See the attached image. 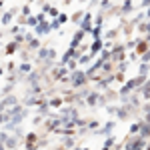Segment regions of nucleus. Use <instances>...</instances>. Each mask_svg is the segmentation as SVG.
I'll return each mask as SVG.
<instances>
[{
    "instance_id": "obj_4",
    "label": "nucleus",
    "mask_w": 150,
    "mask_h": 150,
    "mask_svg": "<svg viewBox=\"0 0 150 150\" xmlns=\"http://www.w3.org/2000/svg\"><path fill=\"white\" fill-rule=\"evenodd\" d=\"M150 44L146 42V40H136V54H140V56H144L146 52H148Z\"/></svg>"
},
{
    "instance_id": "obj_12",
    "label": "nucleus",
    "mask_w": 150,
    "mask_h": 150,
    "mask_svg": "<svg viewBox=\"0 0 150 150\" xmlns=\"http://www.w3.org/2000/svg\"><path fill=\"white\" fill-rule=\"evenodd\" d=\"M140 128H142V122H134V124L130 126V130H128V132H130V136H134V134L138 136V134H140Z\"/></svg>"
},
{
    "instance_id": "obj_13",
    "label": "nucleus",
    "mask_w": 150,
    "mask_h": 150,
    "mask_svg": "<svg viewBox=\"0 0 150 150\" xmlns=\"http://www.w3.org/2000/svg\"><path fill=\"white\" fill-rule=\"evenodd\" d=\"M100 48H102V42H100V40H94L92 46H90V54H96ZM102 50H104V48H102Z\"/></svg>"
},
{
    "instance_id": "obj_8",
    "label": "nucleus",
    "mask_w": 150,
    "mask_h": 150,
    "mask_svg": "<svg viewBox=\"0 0 150 150\" xmlns=\"http://www.w3.org/2000/svg\"><path fill=\"white\" fill-rule=\"evenodd\" d=\"M66 70H68L66 66H58V68H54V78H56V80H66V78H64Z\"/></svg>"
},
{
    "instance_id": "obj_33",
    "label": "nucleus",
    "mask_w": 150,
    "mask_h": 150,
    "mask_svg": "<svg viewBox=\"0 0 150 150\" xmlns=\"http://www.w3.org/2000/svg\"><path fill=\"white\" fill-rule=\"evenodd\" d=\"M146 150H150V146H146Z\"/></svg>"
},
{
    "instance_id": "obj_27",
    "label": "nucleus",
    "mask_w": 150,
    "mask_h": 150,
    "mask_svg": "<svg viewBox=\"0 0 150 150\" xmlns=\"http://www.w3.org/2000/svg\"><path fill=\"white\" fill-rule=\"evenodd\" d=\"M140 58H142V64H148V60H150V50L144 54V56H140Z\"/></svg>"
},
{
    "instance_id": "obj_15",
    "label": "nucleus",
    "mask_w": 150,
    "mask_h": 150,
    "mask_svg": "<svg viewBox=\"0 0 150 150\" xmlns=\"http://www.w3.org/2000/svg\"><path fill=\"white\" fill-rule=\"evenodd\" d=\"M62 102H64L62 98H50V100H48V104H50L52 108H58V106H62Z\"/></svg>"
},
{
    "instance_id": "obj_17",
    "label": "nucleus",
    "mask_w": 150,
    "mask_h": 150,
    "mask_svg": "<svg viewBox=\"0 0 150 150\" xmlns=\"http://www.w3.org/2000/svg\"><path fill=\"white\" fill-rule=\"evenodd\" d=\"M16 46H18L16 42H10V44H6V54H14V52H16Z\"/></svg>"
},
{
    "instance_id": "obj_2",
    "label": "nucleus",
    "mask_w": 150,
    "mask_h": 150,
    "mask_svg": "<svg viewBox=\"0 0 150 150\" xmlns=\"http://www.w3.org/2000/svg\"><path fill=\"white\" fill-rule=\"evenodd\" d=\"M80 30H84V32H92V30H94V28H92V14H90V12L84 14V20L80 22Z\"/></svg>"
},
{
    "instance_id": "obj_24",
    "label": "nucleus",
    "mask_w": 150,
    "mask_h": 150,
    "mask_svg": "<svg viewBox=\"0 0 150 150\" xmlns=\"http://www.w3.org/2000/svg\"><path fill=\"white\" fill-rule=\"evenodd\" d=\"M130 8H132V2H124V6L120 8V12H128Z\"/></svg>"
},
{
    "instance_id": "obj_20",
    "label": "nucleus",
    "mask_w": 150,
    "mask_h": 150,
    "mask_svg": "<svg viewBox=\"0 0 150 150\" xmlns=\"http://www.w3.org/2000/svg\"><path fill=\"white\" fill-rule=\"evenodd\" d=\"M90 58H92V54H90V52H88V54H82V56H80V60H78V64H86Z\"/></svg>"
},
{
    "instance_id": "obj_23",
    "label": "nucleus",
    "mask_w": 150,
    "mask_h": 150,
    "mask_svg": "<svg viewBox=\"0 0 150 150\" xmlns=\"http://www.w3.org/2000/svg\"><path fill=\"white\" fill-rule=\"evenodd\" d=\"M30 18V6H22V18Z\"/></svg>"
},
{
    "instance_id": "obj_6",
    "label": "nucleus",
    "mask_w": 150,
    "mask_h": 150,
    "mask_svg": "<svg viewBox=\"0 0 150 150\" xmlns=\"http://www.w3.org/2000/svg\"><path fill=\"white\" fill-rule=\"evenodd\" d=\"M112 58H114V60H122V58H124V46H122V44L114 46V50H112Z\"/></svg>"
},
{
    "instance_id": "obj_1",
    "label": "nucleus",
    "mask_w": 150,
    "mask_h": 150,
    "mask_svg": "<svg viewBox=\"0 0 150 150\" xmlns=\"http://www.w3.org/2000/svg\"><path fill=\"white\" fill-rule=\"evenodd\" d=\"M86 80H88V76H86V72H82V70H76V72L70 74V82H72V86H74V88L84 86V82H86Z\"/></svg>"
},
{
    "instance_id": "obj_21",
    "label": "nucleus",
    "mask_w": 150,
    "mask_h": 150,
    "mask_svg": "<svg viewBox=\"0 0 150 150\" xmlns=\"http://www.w3.org/2000/svg\"><path fill=\"white\" fill-rule=\"evenodd\" d=\"M128 70V62H120V66H118V74H124Z\"/></svg>"
},
{
    "instance_id": "obj_19",
    "label": "nucleus",
    "mask_w": 150,
    "mask_h": 150,
    "mask_svg": "<svg viewBox=\"0 0 150 150\" xmlns=\"http://www.w3.org/2000/svg\"><path fill=\"white\" fill-rule=\"evenodd\" d=\"M148 66H150V64H140V68H138V76H146V74H148Z\"/></svg>"
},
{
    "instance_id": "obj_7",
    "label": "nucleus",
    "mask_w": 150,
    "mask_h": 150,
    "mask_svg": "<svg viewBox=\"0 0 150 150\" xmlns=\"http://www.w3.org/2000/svg\"><path fill=\"white\" fill-rule=\"evenodd\" d=\"M6 106H8V110H10V108H14V106H18V104H16V100H14V96H6V98L2 100V108H4V110H6Z\"/></svg>"
},
{
    "instance_id": "obj_16",
    "label": "nucleus",
    "mask_w": 150,
    "mask_h": 150,
    "mask_svg": "<svg viewBox=\"0 0 150 150\" xmlns=\"http://www.w3.org/2000/svg\"><path fill=\"white\" fill-rule=\"evenodd\" d=\"M12 22V12H4L2 14V24L6 26V24H10Z\"/></svg>"
},
{
    "instance_id": "obj_25",
    "label": "nucleus",
    "mask_w": 150,
    "mask_h": 150,
    "mask_svg": "<svg viewBox=\"0 0 150 150\" xmlns=\"http://www.w3.org/2000/svg\"><path fill=\"white\" fill-rule=\"evenodd\" d=\"M50 28H52V30H58V28H60V22H58V20L54 18V20L50 22Z\"/></svg>"
},
{
    "instance_id": "obj_10",
    "label": "nucleus",
    "mask_w": 150,
    "mask_h": 150,
    "mask_svg": "<svg viewBox=\"0 0 150 150\" xmlns=\"http://www.w3.org/2000/svg\"><path fill=\"white\" fill-rule=\"evenodd\" d=\"M98 98H100L98 92H90V94L86 96V104H88V106H94V104L98 102Z\"/></svg>"
},
{
    "instance_id": "obj_32",
    "label": "nucleus",
    "mask_w": 150,
    "mask_h": 150,
    "mask_svg": "<svg viewBox=\"0 0 150 150\" xmlns=\"http://www.w3.org/2000/svg\"><path fill=\"white\" fill-rule=\"evenodd\" d=\"M146 42H148V44H150V34H148V36H146Z\"/></svg>"
},
{
    "instance_id": "obj_11",
    "label": "nucleus",
    "mask_w": 150,
    "mask_h": 150,
    "mask_svg": "<svg viewBox=\"0 0 150 150\" xmlns=\"http://www.w3.org/2000/svg\"><path fill=\"white\" fill-rule=\"evenodd\" d=\"M112 128H114V122H106V124H104V128H102V130H98V134H106V136L110 138Z\"/></svg>"
},
{
    "instance_id": "obj_18",
    "label": "nucleus",
    "mask_w": 150,
    "mask_h": 150,
    "mask_svg": "<svg viewBox=\"0 0 150 150\" xmlns=\"http://www.w3.org/2000/svg\"><path fill=\"white\" fill-rule=\"evenodd\" d=\"M142 96H144V98H150V80L142 86Z\"/></svg>"
},
{
    "instance_id": "obj_28",
    "label": "nucleus",
    "mask_w": 150,
    "mask_h": 150,
    "mask_svg": "<svg viewBox=\"0 0 150 150\" xmlns=\"http://www.w3.org/2000/svg\"><path fill=\"white\" fill-rule=\"evenodd\" d=\"M48 14H50V16H60V12H58L56 8H52V6H50V10H48Z\"/></svg>"
},
{
    "instance_id": "obj_29",
    "label": "nucleus",
    "mask_w": 150,
    "mask_h": 150,
    "mask_svg": "<svg viewBox=\"0 0 150 150\" xmlns=\"http://www.w3.org/2000/svg\"><path fill=\"white\" fill-rule=\"evenodd\" d=\"M58 22H60V24L68 22V16H66V14H60V16H58Z\"/></svg>"
},
{
    "instance_id": "obj_30",
    "label": "nucleus",
    "mask_w": 150,
    "mask_h": 150,
    "mask_svg": "<svg viewBox=\"0 0 150 150\" xmlns=\"http://www.w3.org/2000/svg\"><path fill=\"white\" fill-rule=\"evenodd\" d=\"M28 44H30V48H38V46H40V42H38V40H34V38H32Z\"/></svg>"
},
{
    "instance_id": "obj_14",
    "label": "nucleus",
    "mask_w": 150,
    "mask_h": 150,
    "mask_svg": "<svg viewBox=\"0 0 150 150\" xmlns=\"http://www.w3.org/2000/svg\"><path fill=\"white\" fill-rule=\"evenodd\" d=\"M30 70H32V66H30L28 62H22V64L18 66V72H20V74H28Z\"/></svg>"
},
{
    "instance_id": "obj_31",
    "label": "nucleus",
    "mask_w": 150,
    "mask_h": 150,
    "mask_svg": "<svg viewBox=\"0 0 150 150\" xmlns=\"http://www.w3.org/2000/svg\"><path fill=\"white\" fill-rule=\"evenodd\" d=\"M80 16H82V12H76L74 16H72V22H78V20H80Z\"/></svg>"
},
{
    "instance_id": "obj_26",
    "label": "nucleus",
    "mask_w": 150,
    "mask_h": 150,
    "mask_svg": "<svg viewBox=\"0 0 150 150\" xmlns=\"http://www.w3.org/2000/svg\"><path fill=\"white\" fill-rule=\"evenodd\" d=\"M98 126H100V124H98L96 120H90V122H88V128H90V130H94V128H98Z\"/></svg>"
},
{
    "instance_id": "obj_9",
    "label": "nucleus",
    "mask_w": 150,
    "mask_h": 150,
    "mask_svg": "<svg viewBox=\"0 0 150 150\" xmlns=\"http://www.w3.org/2000/svg\"><path fill=\"white\" fill-rule=\"evenodd\" d=\"M138 136L144 138V140L150 136V124H148V122H142V128H140V134H138Z\"/></svg>"
},
{
    "instance_id": "obj_3",
    "label": "nucleus",
    "mask_w": 150,
    "mask_h": 150,
    "mask_svg": "<svg viewBox=\"0 0 150 150\" xmlns=\"http://www.w3.org/2000/svg\"><path fill=\"white\" fill-rule=\"evenodd\" d=\"M50 30H52V28H50V22H48V20H42V22L36 26V34L38 36H44V34H48Z\"/></svg>"
},
{
    "instance_id": "obj_5",
    "label": "nucleus",
    "mask_w": 150,
    "mask_h": 150,
    "mask_svg": "<svg viewBox=\"0 0 150 150\" xmlns=\"http://www.w3.org/2000/svg\"><path fill=\"white\" fill-rule=\"evenodd\" d=\"M82 38H84V30H78V32L74 34V38L70 40V48H72V50H76V48H78V44L82 42Z\"/></svg>"
},
{
    "instance_id": "obj_22",
    "label": "nucleus",
    "mask_w": 150,
    "mask_h": 150,
    "mask_svg": "<svg viewBox=\"0 0 150 150\" xmlns=\"http://www.w3.org/2000/svg\"><path fill=\"white\" fill-rule=\"evenodd\" d=\"M112 144H114V136H110V138H106V142H104V148H110V150H112Z\"/></svg>"
}]
</instances>
